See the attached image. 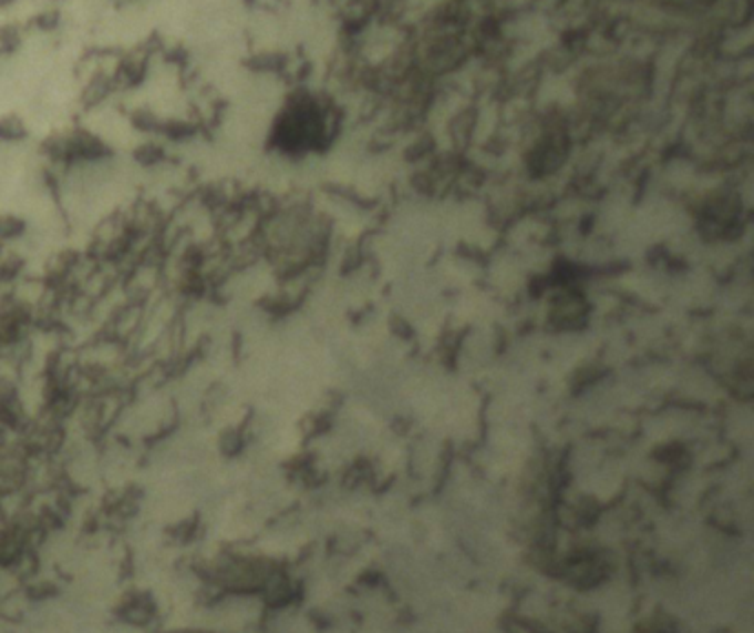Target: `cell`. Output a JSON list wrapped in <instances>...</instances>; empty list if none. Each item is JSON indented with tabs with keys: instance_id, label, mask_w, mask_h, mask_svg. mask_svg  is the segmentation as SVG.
Listing matches in <instances>:
<instances>
[{
	"instance_id": "obj_1",
	"label": "cell",
	"mask_w": 754,
	"mask_h": 633,
	"mask_svg": "<svg viewBox=\"0 0 754 633\" xmlns=\"http://www.w3.org/2000/svg\"><path fill=\"white\" fill-rule=\"evenodd\" d=\"M171 633H213V632H195V630H190V632H171Z\"/></svg>"
}]
</instances>
